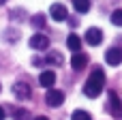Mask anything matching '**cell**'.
Masks as SVG:
<instances>
[{
  "mask_svg": "<svg viewBox=\"0 0 122 120\" xmlns=\"http://www.w3.org/2000/svg\"><path fill=\"white\" fill-rule=\"evenodd\" d=\"M103 86H105V73H103V69H94L90 73L88 82L84 84V94L90 99H97L103 92Z\"/></svg>",
  "mask_w": 122,
  "mask_h": 120,
  "instance_id": "obj_1",
  "label": "cell"
},
{
  "mask_svg": "<svg viewBox=\"0 0 122 120\" xmlns=\"http://www.w3.org/2000/svg\"><path fill=\"white\" fill-rule=\"evenodd\" d=\"M45 103L49 105V107H60L62 103H64V92H60V90H47V94H45Z\"/></svg>",
  "mask_w": 122,
  "mask_h": 120,
  "instance_id": "obj_2",
  "label": "cell"
},
{
  "mask_svg": "<svg viewBox=\"0 0 122 120\" xmlns=\"http://www.w3.org/2000/svg\"><path fill=\"white\" fill-rule=\"evenodd\" d=\"M109 112L114 118H122V101L118 99V94L114 90H109Z\"/></svg>",
  "mask_w": 122,
  "mask_h": 120,
  "instance_id": "obj_3",
  "label": "cell"
},
{
  "mask_svg": "<svg viewBox=\"0 0 122 120\" xmlns=\"http://www.w3.org/2000/svg\"><path fill=\"white\" fill-rule=\"evenodd\" d=\"M49 13H51L54 21H66V19H69V11H66V6H64V4H60V2L51 4Z\"/></svg>",
  "mask_w": 122,
  "mask_h": 120,
  "instance_id": "obj_4",
  "label": "cell"
},
{
  "mask_svg": "<svg viewBox=\"0 0 122 120\" xmlns=\"http://www.w3.org/2000/svg\"><path fill=\"white\" fill-rule=\"evenodd\" d=\"M30 47H32V49H47V47H49V39H47L45 34L36 32V34L30 37Z\"/></svg>",
  "mask_w": 122,
  "mask_h": 120,
  "instance_id": "obj_5",
  "label": "cell"
},
{
  "mask_svg": "<svg viewBox=\"0 0 122 120\" xmlns=\"http://www.w3.org/2000/svg\"><path fill=\"white\" fill-rule=\"evenodd\" d=\"M105 60H107V64H112V67H118L122 62V49L120 47H112V49H107V54H105Z\"/></svg>",
  "mask_w": 122,
  "mask_h": 120,
  "instance_id": "obj_6",
  "label": "cell"
},
{
  "mask_svg": "<svg viewBox=\"0 0 122 120\" xmlns=\"http://www.w3.org/2000/svg\"><path fill=\"white\" fill-rule=\"evenodd\" d=\"M39 84H41L43 88H54V84H56V73H54V71H43V73L39 75Z\"/></svg>",
  "mask_w": 122,
  "mask_h": 120,
  "instance_id": "obj_7",
  "label": "cell"
},
{
  "mask_svg": "<svg viewBox=\"0 0 122 120\" xmlns=\"http://www.w3.org/2000/svg\"><path fill=\"white\" fill-rule=\"evenodd\" d=\"M101 39H103V32H101L99 28H88V30H86V41H88V45H99Z\"/></svg>",
  "mask_w": 122,
  "mask_h": 120,
  "instance_id": "obj_8",
  "label": "cell"
},
{
  "mask_svg": "<svg viewBox=\"0 0 122 120\" xmlns=\"http://www.w3.org/2000/svg\"><path fill=\"white\" fill-rule=\"evenodd\" d=\"M13 92H15V97H19L21 101H24V99H30V86L24 84V82H17V84L13 86Z\"/></svg>",
  "mask_w": 122,
  "mask_h": 120,
  "instance_id": "obj_9",
  "label": "cell"
},
{
  "mask_svg": "<svg viewBox=\"0 0 122 120\" xmlns=\"http://www.w3.org/2000/svg\"><path fill=\"white\" fill-rule=\"evenodd\" d=\"M86 64H88V56H84V54H75V56H71V67H73L75 71H81Z\"/></svg>",
  "mask_w": 122,
  "mask_h": 120,
  "instance_id": "obj_10",
  "label": "cell"
},
{
  "mask_svg": "<svg viewBox=\"0 0 122 120\" xmlns=\"http://www.w3.org/2000/svg\"><path fill=\"white\" fill-rule=\"evenodd\" d=\"M66 45H69V49H73L75 54H79V49H81V39H79L75 32H71L69 39H66Z\"/></svg>",
  "mask_w": 122,
  "mask_h": 120,
  "instance_id": "obj_11",
  "label": "cell"
},
{
  "mask_svg": "<svg viewBox=\"0 0 122 120\" xmlns=\"http://www.w3.org/2000/svg\"><path fill=\"white\" fill-rule=\"evenodd\" d=\"M73 6L77 13H88L90 11V0H73Z\"/></svg>",
  "mask_w": 122,
  "mask_h": 120,
  "instance_id": "obj_12",
  "label": "cell"
},
{
  "mask_svg": "<svg viewBox=\"0 0 122 120\" xmlns=\"http://www.w3.org/2000/svg\"><path fill=\"white\" fill-rule=\"evenodd\" d=\"M28 118H30V114H28V110H24V107H19V110L13 112V120H28Z\"/></svg>",
  "mask_w": 122,
  "mask_h": 120,
  "instance_id": "obj_13",
  "label": "cell"
},
{
  "mask_svg": "<svg viewBox=\"0 0 122 120\" xmlns=\"http://www.w3.org/2000/svg\"><path fill=\"white\" fill-rule=\"evenodd\" d=\"M73 120H92V116L88 112H84V110H75L73 112Z\"/></svg>",
  "mask_w": 122,
  "mask_h": 120,
  "instance_id": "obj_14",
  "label": "cell"
},
{
  "mask_svg": "<svg viewBox=\"0 0 122 120\" xmlns=\"http://www.w3.org/2000/svg\"><path fill=\"white\" fill-rule=\"evenodd\" d=\"M112 24L114 26H122V9H116L112 13Z\"/></svg>",
  "mask_w": 122,
  "mask_h": 120,
  "instance_id": "obj_15",
  "label": "cell"
},
{
  "mask_svg": "<svg viewBox=\"0 0 122 120\" xmlns=\"http://www.w3.org/2000/svg\"><path fill=\"white\" fill-rule=\"evenodd\" d=\"M32 24H34V28H43V26H45V15H41V13L34 15V17H32Z\"/></svg>",
  "mask_w": 122,
  "mask_h": 120,
  "instance_id": "obj_16",
  "label": "cell"
},
{
  "mask_svg": "<svg viewBox=\"0 0 122 120\" xmlns=\"http://www.w3.org/2000/svg\"><path fill=\"white\" fill-rule=\"evenodd\" d=\"M45 60H47V62H56V64H60V62H62V58H60V54H58V52H56V54H49Z\"/></svg>",
  "mask_w": 122,
  "mask_h": 120,
  "instance_id": "obj_17",
  "label": "cell"
},
{
  "mask_svg": "<svg viewBox=\"0 0 122 120\" xmlns=\"http://www.w3.org/2000/svg\"><path fill=\"white\" fill-rule=\"evenodd\" d=\"M69 24H71V26H79V19H77V17H71V21H69Z\"/></svg>",
  "mask_w": 122,
  "mask_h": 120,
  "instance_id": "obj_18",
  "label": "cell"
},
{
  "mask_svg": "<svg viewBox=\"0 0 122 120\" xmlns=\"http://www.w3.org/2000/svg\"><path fill=\"white\" fill-rule=\"evenodd\" d=\"M4 118H6V112H4V107L0 105V120H4Z\"/></svg>",
  "mask_w": 122,
  "mask_h": 120,
  "instance_id": "obj_19",
  "label": "cell"
},
{
  "mask_svg": "<svg viewBox=\"0 0 122 120\" xmlns=\"http://www.w3.org/2000/svg\"><path fill=\"white\" fill-rule=\"evenodd\" d=\"M34 120H49V118H45V116H36Z\"/></svg>",
  "mask_w": 122,
  "mask_h": 120,
  "instance_id": "obj_20",
  "label": "cell"
}]
</instances>
